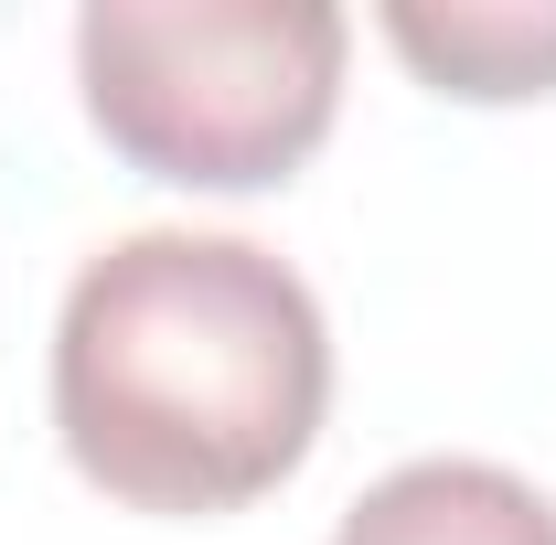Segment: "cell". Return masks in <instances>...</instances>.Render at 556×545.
Instances as JSON below:
<instances>
[{
	"mask_svg": "<svg viewBox=\"0 0 556 545\" xmlns=\"http://www.w3.org/2000/svg\"><path fill=\"white\" fill-rule=\"evenodd\" d=\"M332 332L257 236L139 225L97 246L54 321L65 460L129 514H236L311 460Z\"/></svg>",
	"mask_w": 556,
	"mask_h": 545,
	"instance_id": "cell-1",
	"label": "cell"
},
{
	"mask_svg": "<svg viewBox=\"0 0 556 545\" xmlns=\"http://www.w3.org/2000/svg\"><path fill=\"white\" fill-rule=\"evenodd\" d=\"M353 22L332 0H86L75 86L97 139L193 193L289 182L343 107Z\"/></svg>",
	"mask_w": 556,
	"mask_h": 545,
	"instance_id": "cell-2",
	"label": "cell"
},
{
	"mask_svg": "<svg viewBox=\"0 0 556 545\" xmlns=\"http://www.w3.org/2000/svg\"><path fill=\"white\" fill-rule=\"evenodd\" d=\"M332 545H556V503L503 460H407L332 524Z\"/></svg>",
	"mask_w": 556,
	"mask_h": 545,
	"instance_id": "cell-3",
	"label": "cell"
},
{
	"mask_svg": "<svg viewBox=\"0 0 556 545\" xmlns=\"http://www.w3.org/2000/svg\"><path fill=\"white\" fill-rule=\"evenodd\" d=\"M386 43L407 54L439 97H546L556 86V0H386Z\"/></svg>",
	"mask_w": 556,
	"mask_h": 545,
	"instance_id": "cell-4",
	"label": "cell"
}]
</instances>
